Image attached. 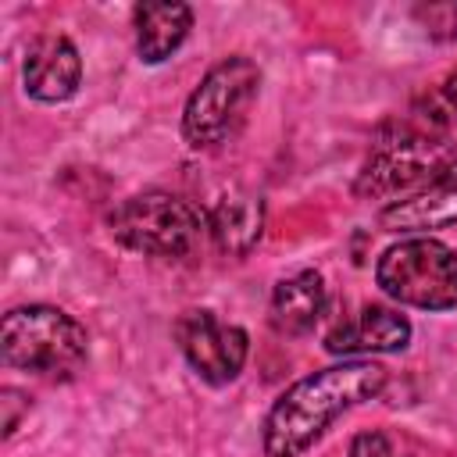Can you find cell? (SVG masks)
Wrapping results in <instances>:
<instances>
[{"label": "cell", "mask_w": 457, "mask_h": 457, "mask_svg": "<svg viewBox=\"0 0 457 457\" xmlns=\"http://www.w3.org/2000/svg\"><path fill=\"white\" fill-rule=\"evenodd\" d=\"M0 353L7 368H18L39 378H68L89 357V332L64 307L25 303L4 314Z\"/></svg>", "instance_id": "3957f363"}, {"label": "cell", "mask_w": 457, "mask_h": 457, "mask_svg": "<svg viewBox=\"0 0 457 457\" xmlns=\"http://www.w3.org/2000/svg\"><path fill=\"white\" fill-rule=\"evenodd\" d=\"M0 407H4V439H7V436H14L21 411H29V396H25L21 389L4 386V389H0Z\"/></svg>", "instance_id": "e0dca14e"}, {"label": "cell", "mask_w": 457, "mask_h": 457, "mask_svg": "<svg viewBox=\"0 0 457 457\" xmlns=\"http://www.w3.org/2000/svg\"><path fill=\"white\" fill-rule=\"evenodd\" d=\"M261 93V68L246 54L221 57L182 107V139L193 150H214L228 143L250 118Z\"/></svg>", "instance_id": "5b68a950"}, {"label": "cell", "mask_w": 457, "mask_h": 457, "mask_svg": "<svg viewBox=\"0 0 457 457\" xmlns=\"http://www.w3.org/2000/svg\"><path fill=\"white\" fill-rule=\"evenodd\" d=\"M389 382V371L371 357L339 361L296 378L268 407L261 425V446L268 457H300L325 428L357 403L375 400Z\"/></svg>", "instance_id": "6da1fadb"}, {"label": "cell", "mask_w": 457, "mask_h": 457, "mask_svg": "<svg viewBox=\"0 0 457 457\" xmlns=\"http://www.w3.org/2000/svg\"><path fill=\"white\" fill-rule=\"evenodd\" d=\"M411 343V321L386 307V303H364L357 314H346L325 332V350L353 361L361 353H396Z\"/></svg>", "instance_id": "9c48e42d"}, {"label": "cell", "mask_w": 457, "mask_h": 457, "mask_svg": "<svg viewBox=\"0 0 457 457\" xmlns=\"http://www.w3.org/2000/svg\"><path fill=\"white\" fill-rule=\"evenodd\" d=\"M450 225H457V161L439 179H432L421 193L393 200L378 214V228L396 236H428Z\"/></svg>", "instance_id": "30bf717a"}, {"label": "cell", "mask_w": 457, "mask_h": 457, "mask_svg": "<svg viewBox=\"0 0 457 457\" xmlns=\"http://www.w3.org/2000/svg\"><path fill=\"white\" fill-rule=\"evenodd\" d=\"M325 278L314 268H300L271 286V325L282 336H307L325 314Z\"/></svg>", "instance_id": "7c38bea8"}, {"label": "cell", "mask_w": 457, "mask_h": 457, "mask_svg": "<svg viewBox=\"0 0 457 457\" xmlns=\"http://www.w3.org/2000/svg\"><path fill=\"white\" fill-rule=\"evenodd\" d=\"M411 114L439 125V129H450L457 121V68H450L439 82H432L411 107Z\"/></svg>", "instance_id": "5bb4252c"}, {"label": "cell", "mask_w": 457, "mask_h": 457, "mask_svg": "<svg viewBox=\"0 0 457 457\" xmlns=\"http://www.w3.org/2000/svg\"><path fill=\"white\" fill-rule=\"evenodd\" d=\"M414 14L428 29V36H436V39L457 36V4H428V7H418Z\"/></svg>", "instance_id": "9a60e30c"}, {"label": "cell", "mask_w": 457, "mask_h": 457, "mask_svg": "<svg viewBox=\"0 0 457 457\" xmlns=\"http://www.w3.org/2000/svg\"><path fill=\"white\" fill-rule=\"evenodd\" d=\"M175 343L186 357V364L207 382V386H228L239 378L250 357V336L239 325L218 321L207 307H189L175 318Z\"/></svg>", "instance_id": "52a82bcc"}, {"label": "cell", "mask_w": 457, "mask_h": 457, "mask_svg": "<svg viewBox=\"0 0 457 457\" xmlns=\"http://www.w3.org/2000/svg\"><path fill=\"white\" fill-rule=\"evenodd\" d=\"M107 232L132 253L182 261L200 246V236L207 232V211L179 193L146 189L118 200L107 211Z\"/></svg>", "instance_id": "277c9868"}, {"label": "cell", "mask_w": 457, "mask_h": 457, "mask_svg": "<svg viewBox=\"0 0 457 457\" xmlns=\"http://www.w3.org/2000/svg\"><path fill=\"white\" fill-rule=\"evenodd\" d=\"M457 161L450 129H439L418 114L386 118L368 146V157L353 179V196L393 200L403 193H421Z\"/></svg>", "instance_id": "7a4b0ae2"}, {"label": "cell", "mask_w": 457, "mask_h": 457, "mask_svg": "<svg viewBox=\"0 0 457 457\" xmlns=\"http://www.w3.org/2000/svg\"><path fill=\"white\" fill-rule=\"evenodd\" d=\"M21 86L36 104H64L82 86V57L61 32H39L21 57Z\"/></svg>", "instance_id": "ba28073f"}, {"label": "cell", "mask_w": 457, "mask_h": 457, "mask_svg": "<svg viewBox=\"0 0 457 457\" xmlns=\"http://www.w3.org/2000/svg\"><path fill=\"white\" fill-rule=\"evenodd\" d=\"M378 289L418 311H453L457 307V250L432 239L411 236L382 250L375 261Z\"/></svg>", "instance_id": "8992f818"}, {"label": "cell", "mask_w": 457, "mask_h": 457, "mask_svg": "<svg viewBox=\"0 0 457 457\" xmlns=\"http://www.w3.org/2000/svg\"><path fill=\"white\" fill-rule=\"evenodd\" d=\"M207 232L228 257H246L264 232V200L253 189H228L207 211Z\"/></svg>", "instance_id": "8fae6325"}, {"label": "cell", "mask_w": 457, "mask_h": 457, "mask_svg": "<svg viewBox=\"0 0 457 457\" xmlns=\"http://www.w3.org/2000/svg\"><path fill=\"white\" fill-rule=\"evenodd\" d=\"M346 457H393V443H389V436L378 432V428H371V432H357V436L350 439Z\"/></svg>", "instance_id": "2e32d148"}, {"label": "cell", "mask_w": 457, "mask_h": 457, "mask_svg": "<svg viewBox=\"0 0 457 457\" xmlns=\"http://www.w3.org/2000/svg\"><path fill=\"white\" fill-rule=\"evenodd\" d=\"M136 29V54L143 64L168 61L193 29V7L189 4H139L132 11Z\"/></svg>", "instance_id": "4fadbf2b"}]
</instances>
